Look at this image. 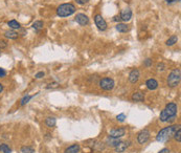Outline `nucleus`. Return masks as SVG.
Here are the masks:
<instances>
[{
	"instance_id": "obj_1",
	"label": "nucleus",
	"mask_w": 181,
	"mask_h": 153,
	"mask_svg": "<svg viewBox=\"0 0 181 153\" xmlns=\"http://www.w3.org/2000/svg\"><path fill=\"white\" fill-rule=\"evenodd\" d=\"M177 105L175 103H169L165 108L160 112L159 119L161 122H173L177 114Z\"/></svg>"
},
{
	"instance_id": "obj_2",
	"label": "nucleus",
	"mask_w": 181,
	"mask_h": 153,
	"mask_svg": "<svg viewBox=\"0 0 181 153\" xmlns=\"http://www.w3.org/2000/svg\"><path fill=\"white\" fill-rule=\"evenodd\" d=\"M180 126L173 125V126H170V127H165L161 129L159 132L157 133V135H156V139H157L158 142H160V143H164V142L167 141H170V139L174 136L176 130Z\"/></svg>"
},
{
	"instance_id": "obj_3",
	"label": "nucleus",
	"mask_w": 181,
	"mask_h": 153,
	"mask_svg": "<svg viewBox=\"0 0 181 153\" xmlns=\"http://www.w3.org/2000/svg\"><path fill=\"white\" fill-rule=\"evenodd\" d=\"M76 12V6L72 3H64L61 4L58 8H57V14L60 17H68L71 16Z\"/></svg>"
},
{
	"instance_id": "obj_4",
	"label": "nucleus",
	"mask_w": 181,
	"mask_h": 153,
	"mask_svg": "<svg viewBox=\"0 0 181 153\" xmlns=\"http://www.w3.org/2000/svg\"><path fill=\"white\" fill-rule=\"evenodd\" d=\"M180 80H181V71L179 68H176L167 76V85L170 87H176L180 84Z\"/></svg>"
},
{
	"instance_id": "obj_5",
	"label": "nucleus",
	"mask_w": 181,
	"mask_h": 153,
	"mask_svg": "<svg viewBox=\"0 0 181 153\" xmlns=\"http://www.w3.org/2000/svg\"><path fill=\"white\" fill-rule=\"evenodd\" d=\"M100 87L103 90H112L114 87V81L111 78H104L100 81Z\"/></svg>"
},
{
	"instance_id": "obj_6",
	"label": "nucleus",
	"mask_w": 181,
	"mask_h": 153,
	"mask_svg": "<svg viewBox=\"0 0 181 153\" xmlns=\"http://www.w3.org/2000/svg\"><path fill=\"white\" fill-rule=\"evenodd\" d=\"M94 22H95V25L98 26V28L100 30H107V22H106L105 19H104L101 15H96V16L94 17Z\"/></svg>"
},
{
	"instance_id": "obj_7",
	"label": "nucleus",
	"mask_w": 181,
	"mask_h": 153,
	"mask_svg": "<svg viewBox=\"0 0 181 153\" xmlns=\"http://www.w3.org/2000/svg\"><path fill=\"white\" fill-rule=\"evenodd\" d=\"M149 139H150V131L148 130V129H143V130H141L137 135V141L139 144L147 143Z\"/></svg>"
},
{
	"instance_id": "obj_8",
	"label": "nucleus",
	"mask_w": 181,
	"mask_h": 153,
	"mask_svg": "<svg viewBox=\"0 0 181 153\" xmlns=\"http://www.w3.org/2000/svg\"><path fill=\"white\" fill-rule=\"evenodd\" d=\"M76 21L80 25L85 26V25H87L88 23H89V18H88L85 14H78L76 16Z\"/></svg>"
},
{
	"instance_id": "obj_9",
	"label": "nucleus",
	"mask_w": 181,
	"mask_h": 153,
	"mask_svg": "<svg viewBox=\"0 0 181 153\" xmlns=\"http://www.w3.org/2000/svg\"><path fill=\"white\" fill-rule=\"evenodd\" d=\"M126 133L125 128H118V129H113L110 131V136L114 137V139H120V137L123 136Z\"/></svg>"
},
{
	"instance_id": "obj_10",
	"label": "nucleus",
	"mask_w": 181,
	"mask_h": 153,
	"mask_svg": "<svg viewBox=\"0 0 181 153\" xmlns=\"http://www.w3.org/2000/svg\"><path fill=\"white\" fill-rule=\"evenodd\" d=\"M120 19L123 21H129L132 18V11L130 8H125L120 13Z\"/></svg>"
},
{
	"instance_id": "obj_11",
	"label": "nucleus",
	"mask_w": 181,
	"mask_h": 153,
	"mask_svg": "<svg viewBox=\"0 0 181 153\" xmlns=\"http://www.w3.org/2000/svg\"><path fill=\"white\" fill-rule=\"evenodd\" d=\"M139 76H140V73H139V70L138 69H133V70L130 73L129 75V80L131 83H136L138 80H139Z\"/></svg>"
},
{
	"instance_id": "obj_12",
	"label": "nucleus",
	"mask_w": 181,
	"mask_h": 153,
	"mask_svg": "<svg viewBox=\"0 0 181 153\" xmlns=\"http://www.w3.org/2000/svg\"><path fill=\"white\" fill-rule=\"evenodd\" d=\"M145 85H147L148 89H150V90H155L158 87V82L155 79H149V80L145 82Z\"/></svg>"
},
{
	"instance_id": "obj_13",
	"label": "nucleus",
	"mask_w": 181,
	"mask_h": 153,
	"mask_svg": "<svg viewBox=\"0 0 181 153\" xmlns=\"http://www.w3.org/2000/svg\"><path fill=\"white\" fill-rule=\"evenodd\" d=\"M128 146H129V143H127V142H120L118 145L115 146V152H117V153L123 152L126 149H127Z\"/></svg>"
},
{
	"instance_id": "obj_14",
	"label": "nucleus",
	"mask_w": 181,
	"mask_h": 153,
	"mask_svg": "<svg viewBox=\"0 0 181 153\" xmlns=\"http://www.w3.org/2000/svg\"><path fill=\"white\" fill-rule=\"evenodd\" d=\"M120 139H114V137H111V136H109L107 139V145L108 146H110V147H115V146H117L118 145V143H120Z\"/></svg>"
},
{
	"instance_id": "obj_15",
	"label": "nucleus",
	"mask_w": 181,
	"mask_h": 153,
	"mask_svg": "<svg viewBox=\"0 0 181 153\" xmlns=\"http://www.w3.org/2000/svg\"><path fill=\"white\" fill-rule=\"evenodd\" d=\"M79 151H80V145L74 144V145L68 147L67 149L65 150V153H78Z\"/></svg>"
},
{
	"instance_id": "obj_16",
	"label": "nucleus",
	"mask_w": 181,
	"mask_h": 153,
	"mask_svg": "<svg viewBox=\"0 0 181 153\" xmlns=\"http://www.w3.org/2000/svg\"><path fill=\"white\" fill-rule=\"evenodd\" d=\"M145 97L141 92H135L133 95H132V101L134 102H142Z\"/></svg>"
},
{
	"instance_id": "obj_17",
	"label": "nucleus",
	"mask_w": 181,
	"mask_h": 153,
	"mask_svg": "<svg viewBox=\"0 0 181 153\" xmlns=\"http://www.w3.org/2000/svg\"><path fill=\"white\" fill-rule=\"evenodd\" d=\"M4 36L8 39H17L18 38V34H17L16 32H14V30H6V32L4 33Z\"/></svg>"
},
{
	"instance_id": "obj_18",
	"label": "nucleus",
	"mask_w": 181,
	"mask_h": 153,
	"mask_svg": "<svg viewBox=\"0 0 181 153\" xmlns=\"http://www.w3.org/2000/svg\"><path fill=\"white\" fill-rule=\"evenodd\" d=\"M116 30H118L120 33H126L129 30V27H128L127 24H123V23H118L117 25H116Z\"/></svg>"
},
{
	"instance_id": "obj_19",
	"label": "nucleus",
	"mask_w": 181,
	"mask_h": 153,
	"mask_svg": "<svg viewBox=\"0 0 181 153\" xmlns=\"http://www.w3.org/2000/svg\"><path fill=\"white\" fill-rule=\"evenodd\" d=\"M177 41H178V37L174 35V36L170 37L167 40V46H172V45H174L175 43H177Z\"/></svg>"
},
{
	"instance_id": "obj_20",
	"label": "nucleus",
	"mask_w": 181,
	"mask_h": 153,
	"mask_svg": "<svg viewBox=\"0 0 181 153\" xmlns=\"http://www.w3.org/2000/svg\"><path fill=\"white\" fill-rule=\"evenodd\" d=\"M45 124L47 127H55V125H56V119L55 117H47V119L45 120Z\"/></svg>"
},
{
	"instance_id": "obj_21",
	"label": "nucleus",
	"mask_w": 181,
	"mask_h": 153,
	"mask_svg": "<svg viewBox=\"0 0 181 153\" xmlns=\"http://www.w3.org/2000/svg\"><path fill=\"white\" fill-rule=\"evenodd\" d=\"M0 152L1 153H11L12 150H11V148L8 147L6 144H1V145H0Z\"/></svg>"
},
{
	"instance_id": "obj_22",
	"label": "nucleus",
	"mask_w": 181,
	"mask_h": 153,
	"mask_svg": "<svg viewBox=\"0 0 181 153\" xmlns=\"http://www.w3.org/2000/svg\"><path fill=\"white\" fill-rule=\"evenodd\" d=\"M8 26H10L11 28H13V30H18V28H20V24H19L18 22H17L16 20H11L8 21Z\"/></svg>"
},
{
	"instance_id": "obj_23",
	"label": "nucleus",
	"mask_w": 181,
	"mask_h": 153,
	"mask_svg": "<svg viewBox=\"0 0 181 153\" xmlns=\"http://www.w3.org/2000/svg\"><path fill=\"white\" fill-rule=\"evenodd\" d=\"M43 27V22L42 21H36V22L33 23V28L36 30H39Z\"/></svg>"
},
{
	"instance_id": "obj_24",
	"label": "nucleus",
	"mask_w": 181,
	"mask_h": 153,
	"mask_svg": "<svg viewBox=\"0 0 181 153\" xmlns=\"http://www.w3.org/2000/svg\"><path fill=\"white\" fill-rule=\"evenodd\" d=\"M173 137H175L176 141H177L178 143H180L181 142V129L180 128H178L177 130H176V132H175V134H174Z\"/></svg>"
},
{
	"instance_id": "obj_25",
	"label": "nucleus",
	"mask_w": 181,
	"mask_h": 153,
	"mask_svg": "<svg viewBox=\"0 0 181 153\" xmlns=\"http://www.w3.org/2000/svg\"><path fill=\"white\" fill-rule=\"evenodd\" d=\"M21 152L22 153H34L35 150L30 147H26V146H24V147L21 148Z\"/></svg>"
},
{
	"instance_id": "obj_26",
	"label": "nucleus",
	"mask_w": 181,
	"mask_h": 153,
	"mask_svg": "<svg viewBox=\"0 0 181 153\" xmlns=\"http://www.w3.org/2000/svg\"><path fill=\"white\" fill-rule=\"evenodd\" d=\"M32 98H33L32 95H27V97H24L23 99L21 100V103H20L21 106H24V105H25V104H27L28 101H30V100L32 99Z\"/></svg>"
},
{
	"instance_id": "obj_27",
	"label": "nucleus",
	"mask_w": 181,
	"mask_h": 153,
	"mask_svg": "<svg viewBox=\"0 0 181 153\" xmlns=\"http://www.w3.org/2000/svg\"><path fill=\"white\" fill-rule=\"evenodd\" d=\"M116 119H117V121H120V122H123L126 119V117L123 113H120V114H118L117 117H116Z\"/></svg>"
},
{
	"instance_id": "obj_28",
	"label": "nucleus",
	"mask_w": 181,
	"mask_h": 153,
	"mask_svg": "<svg viewBox=\"0 0 181 153\" xmlns=\"http://www.w3.org/2000/svg\"><path fill=\"white\" fill-rule=\"evenodd\" d=\"M157 68H158V70H159V71H163L165 69V65L163 64V63H160V64H158Z\"/></svg>"
},
{
	"instance_id": "obj_29",
	"label": "nucleus",
	"mask_w": 181,
	"mask_h": 153,
	"mask_svg": "<svg viewBox=\"0 0 181 153\" xmlns=\"http://www.w3.org/2000/svg\"><path fill=\"white\" fill-rule=\"evenodd\" d=\"M6 46H8V43H6L4 40H0V47H1V48H4V47H6Z\"/></svg>"
},
{
	"instance_id": "obj_30",
	"label": "nucleus",
	"mask_w": 181,
	"mask_h": 153,
	"mask_svg": "<svg viewBox=\"0 0 181 153\" xmlns=\"http://www.w3.org/2000/svg\"><path fill=\"white\" fill-rule=\"evenodd\" d=\"M6 76V71L3 68H0V78H4Z\"/></svg>"
},
{
	"instance_id": "obj_31",
	"label": "nucleus",
	"mask_w": 181,
	"mask_h": 153,
	"mask_svg": "<svg viewBox=\"0 0 181 153\" xmlns=\"http://www.w3.org/2000/svg\"><path fill=\"white\" fill-rule=\"evenodd\" d=\"M44 76H45V73H44L43 71H40V73H38L36 75V78H37V79H41V78H43Z\"/></svg>"
},
{
	"instance_id": "obj_32",
	"label": "nucleus",
	"mask_w": 181,
	"mask_h": 153,
	"mask_svg": "<svg viewBox=\"0 0 181 153\" xmlns=\"http://www.w3.org/2000/svg\"><path fill=\"white\" fill-rule=\"evenodd\" d=\"M145 66H151L152 65V60L151 59H147V60H145Z\"/></svg>"
},
{
	"instance_id": "obj_33",
	"label": "nucleus",
	"mask_w": 181,
	"mask_h": 153,
	"mask_svg": "<svg viewBox=\"0 0 181 153\" xmlns=\"http://www.w3.org/2000/svg\"><path fill=\"white\" fill-rule=\"evenodd\" d=\"M76 2H78L79 4H85V3H87L89 0H76Z\"/></svg>"
},
{
	"instance_id": "obj_34",
	"label": "nucleus",
	"mask_w": 181,
	"mask_h": 153,
	"mask_svg": "<svg viewBox=\"0 0 181 153\" xmlns=\"http://www.w3.org/2000/svg\"><path fill=\"white\" fill-rule=\"evenodd\" d=\"M170 152H171V151H170V150L167 149V148H163V149L160 150V151L158 152V153H170Z\"/></svg>"
},
{
	"instance_id": "obj_35",
	"label": "nucleus",
	"mask_w": 181,
	"mask_h": 153,
	"mask_svg": "<svg viewBox=\"0 0 181 153\" xmlns=\"http://www.w3.org/2000/svg\"><path fill=\"white\" fill-rule=\"evenodd\" d=\"M58 86V83H52V84H49L47 86V88H50V87H57Z\"/></svg>"
},
{
	"instance_id": "obj_36",
	"label": "nucleus",
	"mask_w": 181,
	"mask_h": 153,
	"mask_svg": "<svg viewBox=\"0 0 181 153\" xmlns=\"http://www.w3.org/2000/svg\"><path fill=\"white\" fill-rule=\"evenodd\" d=\"M114 21H120L121 19H120V17H118V16H115L114 17V19H113Z\"/></svg>"
},
{
	"instance_id": "obj_37",
	"label": "nucleus",
	"mask_w": 181,
	"mask_h": 153,
	"mask_svg": "<svg viewBox=\"0 0 181 153\" xmlns=\"http://www.w3.org/2000/svg\"><path fill=\"white\" fill-rule=\"evenodd\" d=\"M177 0H167V3H173V2H176Z\"/></svg>"
},
{
	"instance_id": "obj_38",
	"label": "nucleus",
	"mask_w": 181,
	"mask_h": 153,
	"mask_svg": "<svg viewBox=\"0 0 181 153\" xmlns=\"http://www.w3.org/2000/svg\"><path fill=\"white\" fill-rule=\"evenodd\" d=\"M2 90H3V85H2L1 83H0V93L2 92Z\"/></svg>"
}]
</instances>
